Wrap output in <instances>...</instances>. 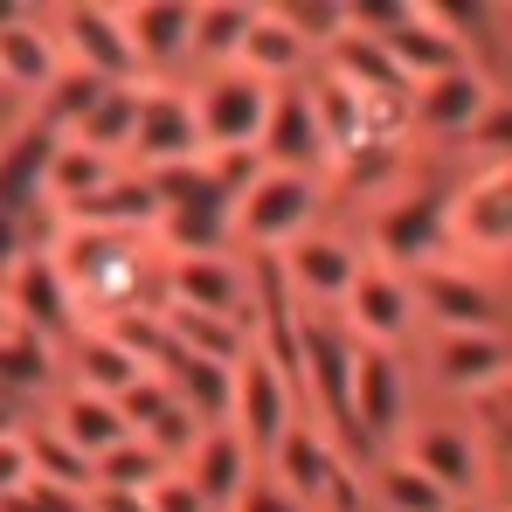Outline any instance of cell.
<instances>
[{
	"label": "cell",
	"instance_id": "484cf974",
	"mask_svg": "<svg viewBox=\"0 0 512 512\" xmlns=\"http://www.w3.org/2000/svg\"><path fill=\"white\" fill-rule=\"evenodd\" d=\"M160 381H167L173 395L201 416V423H229V402H236V367H222V360H201V353H180L167 346L160 353Z\"/></svg>",
	"mask_w": 512,
	"mask_h": 512
},
{
	"label": "cell",
	"instance_id": "7c38bea8",
	"mask_svg": "<svg viewBox=\"0 0 512 512\" xmlns=\"http://www.w3.org/2000/svg\"><path fill=\"white\" fill-rule=\"evenodd\" d=\"M270 97L277 90L250 77V70H201L187 77V104H194V125H201V153H256L263 125H270Z\"/></svg>",
	"mask_w": 512,
	"mask_h": 512
},
{
	"label": "cell",
	"instance_id": "ac0fdd59",
	"mask_svg": "<svg viewBox=\"0 0 512 512\" xmlns=\"http://www.w3.org/2000/svg\"><path fill=\"white\" fill-rule=\"evenodd\" d=\"M256 153H263V167H277V173H333V139H326L305 84H284L270 97V125L256 139Z\"/></svg>",
	"mask_w": 512,
	"mask_h": 512
},
{
	"label": "cell",
	"instance_id": "d4e9b609",
	"mask_svg": "<svg viewBox=\"0 0 512 512\" xmlns=\"http://www.w3.org/2000/svg\"><path fill=\"white\" fill-rule=\"evenodd\" d=\"M360 485H367V512H464L450 492H436L402 450H374L360 464Z\"/></svg>",
	"mask_w": 512,
	"mask_h": 512
},
{
	"label": "cell",
	"instance_id": "d6986e66",
	"mask_svg": "<svg viewBox=\"0 0 512 512\" xmlns=\"http://www.w3.org/2000/svg\"><path fill=\"white\" fill-rule=\"evenodd\" d=\"M180 471L194 478V492H201L215 512H229L256 478H263V457H256L229 423H215V429H201V443L187 450V464H180Z\"/></svg>",
	"mask_w": 512,
	"mask_h": 512
},
{
	"label": "cell",
	"instance_id": "5b68a950",
	"mask_svg": "<svg viewBox=\"0 0 512 512\" xmlns=\"http://www.w3.org/2000/svg\"><path fill=\"white\" fill-rule=\"evenodd\" d=\"M409 353L429 402L485 409L512 388V333H423Z\"/></svg>",
	"mask_w": 512,
	"mask_h": 512
},
{
	"label": "cell",
	"instance_id": "ffe728a7",
	"mask_svg": "<svg viewBox=\"0 0 512 512\" xmlns=\"http://www.w3.org/2000/svg\"><path fill=\"white\" fill-rule=\"evenodd\" d=\"M118 173H125L118 160L90 153V146H77V139H56L49 160H42V208H49V222H77Z\"/></svg>",
	"mask_w": 512,
	"mask_h": 512
},
{
	"label": "cell",
	"instance_id": "8992f818",
	"mask_svg": "<svg viewBox=\"0 0 512 512\" xmlns=\"http://www.w3.org/2000/svg\"><path fill=\"white\" fill-rule=\"evenodd\" d=\"M443 243H450V256H464V263H485V270H506L512 277V160L457 167V180H450V215H443Z\"/></svg>",
	"mask_w": 512,
	"mask_h": 512
},
{
	"label": "cell",
	"instance_id": "9c48e42d",
	"mask_svg": "<svg viewBox=\"0 0 512 512\" xmlns=\"http://www.w3.org/2000/svg\"><path fill=\"white\" fill-rule=\"evenodd\" d=\"M499 90H506V77L492 63H464V70L423 77V84L409 90V139H416V153L450 160L478 132V118L499 104Z\"/></svg>",
	"mask_w": 512,
	"mask_h": 512
},
{
	"label": "cell",
	"instance_id": "277c9868",
	"mask_svg": "<svg viewBox=\"0 0 512 512\" xmlns=\"http://www.w3.org/2000/svg\"><path fill=\"white\" fill-rule=\"evenodd\" d=\"M263 471L298 499L305 512H367V485H360V457L346 450L333 429H319L312 416L291 429L270 457H263Z\"/></svg>",
	"mask_w": 512,
	"mask_h": 512
},
{
	"label": "cell",
	"instance_id": "e0dca14e",
	"mask_svg": "<svg viewBox=\"0 0 512 512\" xmlns=\"http://www.w3.org/2000/svg\"><path fill=\"white\" fill-rule=\"evenodd\" d=\"M70 77V63H63V49H56V35H49V14L35 7H21L7 28H0V97L7 104H42L49 90Z\"/></svg>",
	"mask_w": 512,
	"mask_h": 512
},
{
	"label": "cell",
	"instance_id": "8fae6325",
	"mask_svg": "<svg viewBox=\"0 0 512 512\" xmlns=\"http://www.w3.org/2000/svg\"><path fill=\"white\" fill-rule=\"evenodd\" d=\"M340 319L353 346H388V353H409V346L423 340V305H416V277L409 270H395V263H381V256H367L360 263V277H353V291L340 298Z\"/></svg>",
	"mask_w": 512,
	"mask_h": 512
},
{
	"label": "cell",
	"instance_id": "44dd1931",
	"mask_svg": "<svg viewBox=\"0 0 512 512\" xmlns=\"http://www.w3.org/2000/svg\"><path fill=\"white\" fill-rule=\"evenodd\" d=\"M42 429H56L77 457H104V450H118L132 423H125V409L111 402V395H90V388H56L49 402H42Z\"/></svg>",
	"mask_w": 512,
	"mask_h": 512
},
{
	"label": "cell",
	"instance_id": "30bf717a",
	"mask_svg": "<svg viewBox=\"0 0 512 512\" xmlns=\"http://www.w3.org/2000/svg\"><path fill=\"white\" fill-rule=\"evenodd\" d=\"M160 298L180 312H208V319H236L256 333V298H263V270L243 250L215 256H167L160 270Z\"/></svg>",
	"mask_w": 512,
	"mask_h": 512
},
{
	"label": "cell",
	"instance_id": "f1b7e54d",
	"mask_svg": "<svg viewBox=\"0 0 512 512\" xmlns=\"http://www.w3.org/2000/svg\"><path fill=\"white\" fill-rule=\"evenodd\" d=\"M146 512H215V506H208V499L194 492V478H187V471L173 464L167 478H160V485L146 492Z\"/></svg>",
	"mask_w": 512,
	"mask_h": 512
},
{
	"label": "cell",
	"instance_id": "7a4b0ae2",
	"mask_svg": "<svg viewBox=\"0 0 512 512\" xmlns=\"http://www.w3.org/2000/svg\"><path fill=\"white\" fill-rule=\"evenodd\" d=\"M416 471H423L436 492H450L457 506H499L506 499V471H499V450H492V429L478 409H457V402H429L416 409V423L402 429L395 443Z\"/></svg>",
	"mask_w": 512,
	"mask_h": 512
},
{
	"label": "cell",
	"instance_id": "6da1fadb",
	"mask_svg": "<svg viewBox=\"0 0 512 512\" xmlns=\"http://www.w3.org/2000/svg\"><path fill=\"white\" fill-rule=\"evenodd\" d=\"M49 256L84 312V326H118V319H139V312H160V270L167 256L153 236L139 229H84V222H56Z\"/></svg>",
	"mask_w": 512,
	"mask_h": 512
},
{
	"label": "cell",
	"instance_id": "4316f807",
	"mask_svg": "<svg viewBox=\"0 0 512 512\" xmlns=\"http://www.w3.org/2000/svg\"><path fill=\"white\" fill-rule=\"evenodd\" d=\"M250 21H256V7H243V0H201V7H194V70H187V77L229 70V63L243 56Z\"/></svg>",
	"mask_w": 512,
	"mask_h": 512
},
{
	"label": "cell",
	"instance_id": "9a60e30c",
	"mask_svg": "<svg viewBox=\"0 0 512 512\" xmlns=\"http://www.w3.org/2000/svg\"><path fill=\"white\" fill-rule=\"evenodd\" d=\"M125 35L146 84H187L194 70V7L187 0H125Z\"/></svg>",
	"mask_w": 512,
	"mask_h": 512
},
{
	"label": "cell",
	"instance_id": "83f0119b",
	"mask_svg": "<svg viewBox=\"0 0 512 512\" xmlns=\"http://www.w3.org/2000/svg\"><path fill=\"white\" fill-rule=\"evenodd\" d=\"M173 464L146 443V436H125L118 450H104L97 464H90V492H118V499H146L160 478H167Z\"/></svg>",
	"mask_w": 512,
	"mask_h": 512
},
{
	"label": "cell",
	"instance_id": "603a6c76",
	"mask_svg": "<svg viewBox=\"0 0 512 512\" xmlns=\"http://www.w3.org/2000/svg\"><path fill=\"white\" fill-rule=\"evenodd\" d=\"M139 97H146V84H97L84 97V111L63 125V139H77V146H90V153H104V160L125 167L132 132H139Z\"/></svg>",
	"mask_w": 512,
	"mask_h": 512
},
{
	"label": "cell",
	"instance_id": "5bb4252c",
	"mask_svg": "<svg viewBox=\"0 0 512 512\" xmlns=\"http://www.w3.org/2000/svg\"><path fill=\"white\" fill-rule=\"evenodd\" d=\"M305 423V395H298V381L270 360V353H250L243 367H236V402H229V429L250 443L256 457H270L291 429Z\"/></svg>",
	"mask_w": 512,
	"mask_h": 512
},
{
	"label": "cell",
	"instance_id": "4dcf8cb0",
	"mask_svg": "<svg viewBox=\"0 0 512 512\" xmlns=\"http://www.w3.org/2000/svg\"><path fill=\"white\" fill-rule=\"evenodd\" d=\"M90 512H146V499H118V492H90Z\"/></svg>",
	"mask_w": 512,
	"mask_h": 512
},
{
	"label": "cell",
	"instance_id": "3957f363",
	"mask_svg": "<svg viewBox=\"0 0 512 512\" xmlns=\"http://www.w3.org/2000/svg\"><path fill=\"white\" fill-rule=\"evenodd\" d=\"M326 215H340L326 173H277V167H263L250 180V194L229 208V229H236V250L243 256H284L298 236H312Z\"/></svg>",
	"mask_w": 512,
	"mask_h": 512
},
{
	"label": "cell",
	"instance_id": "cb8c5ba5",
	"mask_svg": "<svg viewBox=\"0 0 512 512\" xmlns=\"http://www.w3.org/2000/svg\"><path fill=\"white\" fill-rule=\"evenodd\" d=\"M132 381H146L139 353H125L104 326H84L77 340L63 346V388H90V395H111L118 402Z\"/></svg>",
	"mask_w": 512,
	"mask_h": 512
},
{
	"label": "cell",
	"instance_id": "2e32d148",
	"mask_svg": "<svg viewBox=\"0 0 512 512\" xmlns=\"http://www.w3.org/2000/svg\"><path fill=\"white\" fill-rule=\"evenodd\" d=\"M187 160H201V125H194L187 84H146V97H139V132H132L125 167L160 173V167H187Z\"/></svg>",
	"mask_w": 512,
	"mask_h": 512
},
{
	"label": "cell",
	"instance_id": "7402d4cb",
	"mask_svg": "<svg viewBox=\"0 0 512 512\" xmlns=\"http://www.w3.org/2000/svg\"><path fill=\"white\" fill-rule=\"evenodd\" d=\"M236 70H250V77H263L270 90H284V84H305V77L319 70V56H312V42L291 28V14H284V7H256Z\"/></svg>",
	"mask_w": 512,
	"mask_h": 512
},
{
	"label": "cell",
	"instance_id": "d6a6232c",
	"mask_svg": "<svg viewBox=\"0 0 512 512\" xmlns=\"http://www.w3.org/2000/svg\"><path fill=\"white\" fill-rule=\"evenodd\" d=\"M464 512H492V506H464Z\"/></svg>",
	"mask_w": 512,
	"mask_h": 512
},
{
	"label": "cell",
	"instance_id": "ba28073f",
	"mask_svg": "<svg viewBox=\"0 0 512 512\" xmlns=\"http://www.w3.org/2000/svg\"><path fill=\"white\" fill-rule=\"evenodd\" d=\"M416 409H423L416 353L360 346V360H353V450H360V464H367L374 450H395L402 429L416 423Z\"/></svg>",
	"mask_w": 512,
	"mask_h": 512
},
{
	"label": "cell",
	"instance_id": "4fadbf2b",
	"mask_svg": "<svg viewBox=\"0 0 512 512\" xmlns=\"http://www.w3.org/2000/svg\"><path fill=\"white\" fill-rule=\"evenodd\" d=\"M49 14V35L63 49L70 70H84L97 84H146L139 77V56H132V35H125V0H97V7H42Z\"/></svg>",
	"mask_w": 512,
	"mask_h": 512
},
{
	"label": "cell",
	"instance_id": "1f68e13d",
	"mask_svg": "<svg viewBox=\"0 0 512 512\" xmlns=\"http://www.w3.org/2000/svg\"><path fill=\"white\" fill-rule=\"evenodd\" d=\"M7 333H21V326H14V305H7V291H0V340H7Z\"/></svg>",
	"mask_w": 512,
	"mask_h": 512
},
{
	"label": "cell",
	"instance_id": "f546056e",
	"mask_svg": "<svg viewBox=\"0 0 512 512\" xmlns=\"http://www.w3.org/2000/svg\"><path fill=\"white\" fill-rule=\"evenodd\" d=\"M229 512H305V506H298V499H291V492H284V485L263 471V478H256V485H250V492H243Z\"/></svg>",
	"mask_w": 512,
	"mask_h": 512
},
{
	"label": "cell",
	"instance_id": "52a82bcc",
	"mask_svg": "<svg viewBox=\"0 0 512 512\" xmlns=\"http://www.w3.org/2000/svg\"><path fill=\"white\" fill-rule=\"evenodd\" d=\"M263 263L277 270V284L298 312H340V298L353 291V277L367 263V236H360V222L326 215L312 236H298L284 256H263Z\"/></svg>",
	"mask_w": 512,
	"mask_h": 512
}]
</instances>
